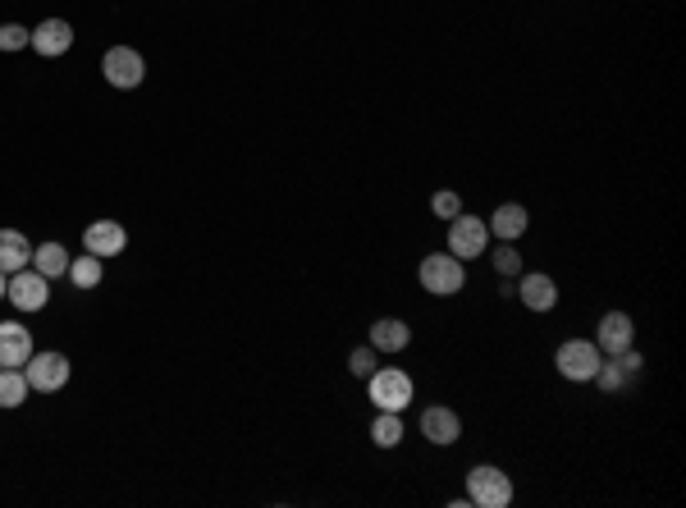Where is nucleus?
Listing matches in <instances>:
<instances>
[{"label": "nucleus", "mask_w": 686, "mask_h": 508, "mask_svg": "<svg viewBox=\"0 0 686 508\" xmlns=\"http://www.w3.org/2000/svg\"><path fill=\"white\" fill-rule=\"evenodd\" d=\"M33 266L46 275V280H60V275H69V252H65V243H42V248L33 252Z\"/></svg>", "instance_id": "6ab92c4d"}, {"label": "nucleus", "mask_w": 686, "mask_h": 508, "mask_svg": "<svg viewBox=\"0 0 686 508\" xmlns=\"http://www.w3.org/2000/svg\"><path fill=\"white\" fill-rule=\"evenodd\" d=\"M69 280H74L78 289H97L101 284V257H92V252H87V257H74L69 261Z\"/></svg>", "instance_id": "412c9836"}, {"label": "nucleus", "mask_w": 686, "mask_h": 508, "mask_svg": "<svg viewBox=\"0 0 686 508\" xmlns=\"http://www.w3.org/2000/svg\"><path fill=\"white\" fill-rule=\"evenodd\" d=\"M485 225H490V234L499 238V243H517V238L526 234V225H531V216H526V206L504 202V206H499V211H494L490 220H485Z\"/></svg>", "instance_id": "2eb2a0df"}, {"label": "nucleus", "mask_w": 686, "mask_h": 508, "mask_svg": "<svg viewBox=\"0 0 686 508\" xmlns=\"http://www.w3.org/2000/svg\"><path fill=\"white\" fill-rule=\"evenodd\" d=\"M421 435H426L430 444L449 449V444H458V435H462V417L453 408H444V403H435V408L421 412Z\"/></svg>", "instance_id": "9d476101"}, {"label": "nucleus", "mask_w": 686, "mask_h": 508, "mask_svg": "<svg viewBox=\"0 0 686 508\" xmlns=\"http://www.w3.org/2000/svg\"><path fill=\"white\" fill-rule=\"evenodd\" d=\"M19 312H42L51 303V280H46L37 266H23V271L10 275V293H5Z\"/></svg>", "instance_id": "6e6552de"}, {"label": "nucleus", "mask_w": 686, "mask_h": 508, "mask_svg": "<svg viewBox=\"0 0 686 508\" xmlns=\"http://www.w3.org/2000/svg\"><path fill=\"white\" fill-rule=\"evenodd\" d=\"M595 385H600L604 394H618L622 385H627V376H622L618 357H609V362H600V371H595Z\"/></svg>", "instance_id": "5701e85b"}, {"label": "nucleus", "mask_w": 686, "mask_h": 508, "mask_svg": "<svg viewBox=\"0 0 686 508\" xmlns=\"http://www.w3.org/2000/svg\"><path fill=\"white\" fill-rule=\"evenodd\" d=\"M23 266H33V243L19 234V229H0V271L14 275Z\"/></svg>", "instance_id": "f3484780"}, {"label": "nucleus", "mask_w": 686, "mask_h": 508, "mask_svg": "<svg viewBox=\"0 0 686 508\" xmlns=\"http://www.w3.org/2000/svg\"><path fill=\"white\" fill-rule=\"evenodd\" d=\"M618 367H622V376L632 380V376H636V371H641V367H645V357H641V353H636V348H622V353H618Z\"/></svg>", "instance_id": "bb28decb"}, {"label": "nucleus", "mask_w": 686, "mask_h": 508, "mask_svg": "<svg viewBox=\"0 0 686 508\" xmlns=\"http://www.w3.org/2000/svg\"><path fill=\"white\" fill-rule=\"evenodd\" d=\"M28 394H33V385H28L23 367H0V408H10V412L23 408Z\"/></svg>", "instance_id": "a211bd4d"}, {"label": "nucleus", "mask_w": 686, "mask_h": 508, "mask_svg": "<svg viewBox=\"0 0 686 508\" xmlns=\"http://www.w3.org/2000/svg\"><path fill=\"white\" fill-rule=\"evenodd\" d=\"M517 298H522L531 312H554L558 307V284L549 280L545 271H531V275H517Z\"/></svg>", "instance_id": "f8f14e48"}, {"label": "nucleus", "mask_w": 686, "mask_h": 508, "mask_svg": "<svg viewBox=\"0 0 686 508\" xmlns=\"http://www.w3.org/2000/svg\"><path fill=\"white\" fill-rule=\"evenodd\" d=\"M28 42H33V28H23V23H0V51H23Z\"/></svg>", "instance_id": "b1692460"}, {"label": "nucleus", "mask_w": 686, "mask_h": 508, "mask_svg": "<svg viewBox=\"0 0 686 508\" xmlns=\"http://www.w3.org/2000/svg\"><path fill=\"white\" fill-rule=\"evenodd\" d=\"M490 261H494V271L504 275V280L508 275H522V252H517V243H499Z\"/></svg>", "instance_id": "4be33fe9"}, {"label": "nucleus", "mask_w": 686, "mask_h": 508, "mask_svg": "<svg viewBox=\"0 0 686 508\" xmlns=\"http://www.w3.org/2000/svg\"><path fill=\"white\" fill-rule=\"evenodd\" d=\"M421 289L435 293V298H453V293H462V284H467V261H458L453 252H430V257H421Z\"/></svg>", "instance_id": "f03ea898"}, {"label": "nucleus", "mask_w": 686, "mask_h": 508, "mask_svg": "<svg viewBox=\"0 0 686 508\" xmlns=\"http://www.w3.org/2000/svg\"><path fill=\"white\" fill-rule=\"evenodd\" d=\"M28 46H33L37 55H46V60H55V55H65L69 46H74V28H69L65 19H46L33 28V42Z\"/></svg>", "instance_id": "4468645a"}, {"label": "nucleus", "mask_w": 686, "mask_h": 508, "mask_svg": "<svg viewBox=\"0 0 686 508\" xmlns=\"http://www.w3.org/2000/svg\"><path fill=\"white\" fill-rule=\"evenodd\" d=\"M124 243H129V234H124V225L119 220H92V225L83 229V248L92 252V257H119L124 252Z\"/></svg>", "instance_id": "1a4fd4ad"}, {"label": "nucleus", "mask_w": 686, "mask_h": 508, "mask_svg": "<svg viewBox=\"0 0 686 508\" xmlns=\"http://www.w3.org/2000/svg\"><path fill=\"white\" fill-rule=\"evenodd\" d=\"M430 211H435V216H440V220H453V216H458V211H462V197L444 188V193H435V197H430Z\"/></svg>", "instance_id": "a878e982"}, {"label": "nucleus", "mask_w": 686, "mask_h": 508, "mask_svg": "<svg viewBox=\"0 0 686 508\" xmlns=\"http://www.w3.org/2000/svg\"><path fill=\"white\" fill-rule=\"evenodd\" d=\"M408 344H412L408 321H398V316H380V321L371 325V348H376V353H403Z\"/></svg>", "instance_id": "dca6fc26"}, {"label": "nucleus", "mask_w": 686, "mask_h": 508, "mask_svg": "<svg viewBox=\"0 0 686 508\" xmlns=\"http://www.w3.org/2000/svg\"><path fill=\"white\" fill-rule=\"evenodd\" d=\"M600 362H604V353L595 348V339H568V344H558V353H554L558 376H563V380H577V385L595 380Z\"/></svg>", "instance_id": "20e7f679"}, {"label": "nucleus", "mask_w": 686, "mask_h": 508, "mask_svg": "<svg viewBox=\"0 0 686 508\" xmlns=\"http://www.w3.org/2000/svg\"><path fill=\"white\" fill-rule=\"evenodd\" d=\"M366 390H371V403H376V412H408L412 394H417V385H412L408 371L398 367H376L371 376H366Z\"/></svg>", "instance_id": "f257e3e1"}, {"label": "nucleus", "mask_w": 686, "mask_h": 508, "mask_svg": "<svg viewBox=\"0 0 686 508\" xmlns=\"http://www.w3.org/2000/svg\"><path fill=\"white\" fill-rule=\"evenodd\" d=\"M485 243H490V225H485V220L467 216V211H458V216L449 220V252L458 261L485 257Z\"/></svg>", "instance_id": "0eeeda50"}, {"label": "nucleus", "mask_w": 686, "mask_h": 508, "mask_svg": "<svg viewBox=\"0 0 686 508\" xmlns=\"http://www.w3.org/2000/svg\"><path fill=\"white\" fill-rule=\"evenodd\" d=\"M5 293H10V275L0 271V298H5Z\"/></svg>", "instance_id": "cd10ccee"}, {"label": "nucleus", "mask_w": 686, "mask_h": 508, "mask_svg": "<svg viewBox=\"0 0 686 508\" xmlns=\"http://www.w3.org/2000/svg\"><path fill=\"white\" fill-rule=\"evenodd\" d=\"M101 74H106L110 87L129 92V87H138L142 78H147V60H142L133 46H110V51L101 55Z\"/></svg>", "instance_id": "423d86ee"}, {"label": "nucleus", "mask_w": 686, "mask_h": 508, "mask_svg": "<svg viewBox=\"0 0 686 508\" xmlns=\"http://www.w3.org/2000/svg\"><path fill=\"white\" fill-rule=\"evenodd\" d=\"M632 339H636V325H632V316L627 312L600 316V330H595V348H600V353L618 357L622 348H632Z\"/></svg>", "instance_id": "9b49d317"}, {"label": "nucleus", "mask_w": 686, "mask_h": 508, "mask_svg": "<svg viewBox=\"0 0 686 508\" xmlns=\"http://www.w3.org/2000/svg\"><path fill=\"white\" fill-rule=\"evenodd\" d=\"M467 499H472L476 508H508L513 504V476L490 463L472 467V472H467Z\"/></svg>", "instance_id": "7ed1b4c3"}, {"label": "nucleus", "mask_w": 686, "mask_h": 508, "mask_svg": "<svg viewBox=\"0 0 686 508\" xmlns=\"http://www.w3.org/2000/svg\"><path fill=\"white\" fill-rule=\"evenodd\" d=\"M23 376H28V385H33L37 394H55V390H65L69 385L74 367H69L65 353H33L23 362Z\"/></svg>", "instance_id": "39448f33"}, {"label": "nucleus", "mask_w": 686, "mask_h": 508, "mask_svg": "<svg viewBox=\"0 0 686 508\" xmlns=\"http://www.w3.org/2000/svg\"><path fill=\"white\" fill-rule=\"evenodd\" d=\"M33 357V330L19 321H0V367H23Z\"/></svg>", "instance_id": "ddd939ff"}, {"label": "nucleus", "mask_w": 686, "mask_h": 508, "mask_svg": "<svg viewBox=\"0 0 686 508\" xmlns=\"http://www.w3.org/2000/svg\"><path fill=\"white\" fill-rule=\"evenodd\" d=\"M403 435H408L403 412H376V422H371V440H376V449H394V444H403Z\"/></svg>", "instance_id": "aec40b11"}, {"label": "nucleus", "mask_w": 686, "mask_h": 508, "mask_svg": "<svg viewBox=\"0 0 686 508\" xmlns=\"http://www.w3.org/2000/svg\"><path fill=\"white\" fill-rule=\"evenodd\" d=\"M376 367H380V353H376V348H353V357H348V371H353L357 380H366Z\"/></svg>", "instance_id": "393cba45"}]
</instances>
